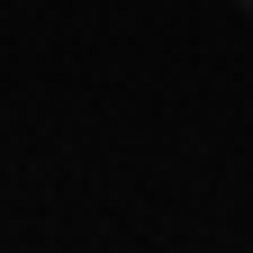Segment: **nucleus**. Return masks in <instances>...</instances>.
Returning a JSON list of instances; mask_svg holds the SVG:
<instances>
[{
    "instance_id": "f257e3e1",
    "label": "nucleus",
    "mask_w": 253,
    "mask_h": 253,
    "mask_svg": "<svg viewBox=\"0 0 253 253\" xmlns=\"http://www.w3.org/2000/svg\"><path fill=\"white\" fill-rule=\"evenodd\" d=\"M235 9H244V18H253V0H235Z\"/></svg>"
}]
</instances>
